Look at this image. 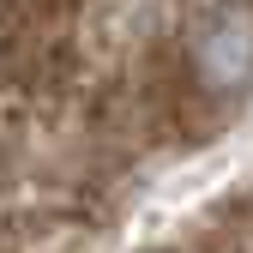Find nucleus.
Segmentation results:
<instances>
[{"instance_id":"nucleus-1","label":"nucleus","mask_w":253,"mask_h":253,"mask_svg":"<svg viewBox=\"0 0 253 253\" xmlns=\"http://www.w3.org/2000/svg\"><path fill=\"white\" fill-rule=\"evenodd\" d=\"M187 67L205 90H241L253 79V6L217 0L187 24Z\"/></svg>"}]
</instances>
